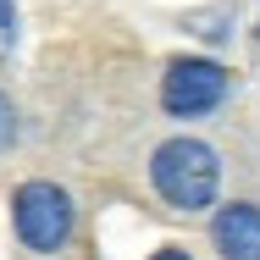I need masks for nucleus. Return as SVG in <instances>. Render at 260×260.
Wrapping results in <instances>:
<instances>
[{
  "mask_svg": "<svg viewBox=\"0 0 260 260\" xmlns=\"http://www.w3.org/2000/svg\"><path fill=\"white\" fill-rule=\"evenodd\" d=\"M150 183L172 210H205L221 188V160L200 139H166L150 155Z\"/></svg>",
  "mask_w": 260,
  "mask_h": 260,
  "instance_id": "f257e3e1",
  "label": "nucleus"
},
{
  "mask_svg": "<svg viewBox=\"0 0 260 260\" xmlns=\"http://www.w3.org/2000/svg\"><path fill=\"white\" fill-rule=\"evenodd\" d=\"M11 227L22 238V249L34 255H55L67 238H72V194L50 183V177H34L11 194Z\"/></svg>",
  "mask_w": 260,
  "mask_h": 260,
  "instance_id": "f03ea898",
  "label": "nucleus"
},
{
  "mask_svg": "<svg viewBox=\"0 0 260 260\" xmlns=\"http://www.w3.org/2000/svg\"><path fill=\"white\" fill-rule=\"evenodd\" d=\"M227 94V72L221 61H205V55H172L166 72H160V111L166 116H205L216 111Z\"/></svg>",
  "mask_w": 260,
  "mask_h": 260,
  "instance_id": "7ed1b4c3",
  "label": "nucleus"
},
{
  "mask_svg": "<svg viewBox=\"0 0 260 260\" xmlns=\"http://www.w3.org/2000/svg\"><path fill=\"white\" fill-rule=\"evenodd\" d=\"M210 238L221 260H260V205L238 200V205H221L210 221Z\"/></svg>",
  "mask_w": 260,
  "mask_h": 260,
  "instance_id": "20e7f679",
  "label": "nucleus"
},
{
  "mask_svg": "<svg viewBox=\"0 0 260 260\" xmlns=\"http://www.w3.org/2000/svg\"><path fill=\"white\" fill-rule=\"evenodd\" d=\"M17 45V0H0V50Z\"/></svg>",
  "mask_w": 260,
  "mask_h": 260,
  "instance_id": "39448f33",
  "label": "nucleus"
},
{
  "mask_svg": "<svg viewBox=\"0 0 260 260\" xmlns=\"http://www.w3.org/2000/svg\"><path fill=\"white\" fill-rule=\"evenodd\" d=\"M17 144V105L0 94V150H11Z\"/></svg>",
  "mask_w": 260,
  "mask_h": 260,
  "instance_id": "423d86ee",
  "label": "nucleus"
},
{
  "mask_svg": "<svg viewBox=\"0 0 260 260\" xmlns=\"http://www.w3.org/2000/svg\"><path fill=\"white\" fill-rule=\"evenodd\" d=\"M150 260H188V255H183V249H155Z\"/></svg>",
  "mask_w": 260,
  "mask_h": 260,
  "instance_id": "0eeeda50",
  "label": "nucleus"
},
{
  "mask_svg": "<svg viewBox=\"0 0 260 260\" xmlns=\"http://www.w3.org/2000/svg\"><path fill=\"white\" fill-rule=\"evenodd\" d=\"M255 34H260V28H255Z\"/></svg>",
  "mask_w": 260,
  "mask_h": 260,
  "instance_id": "6e6552de",
  "label": "nucleus"
}]
</instances>
